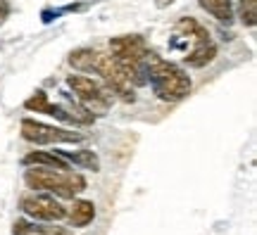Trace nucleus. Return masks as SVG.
Masks as SVG:
<instances>
[{
  "mask_svg": "<svg viewBox=\"0 0 257 235\" xmlns=\"http://www.w3.org/2000/svg\"><path fill=\"white\" fill-rule=\"evenodd\" d=\"M198 3L217 22H226L229 24L231 19H233V5H231V0H198Z\"/></svg>",
  "mask_w": 257,
  "mask_h": 235,
  "instance_id": "9b49d317",
  "label": "nucleus"
},
{
  "mask_svg": "<svg viewBox=\"0 0 257 235\" xmlns=\"http://www.w3.org/2000/svg\"><path fill=\"white\" fill-rule=\"evenodd\" d=\"M10 15V5L5 3V0H0V24L5 22V17Z\"/></svg>",
  "mask_w": 257,
  "mask_h": 235,
  "instance_id": "dca6fc26",
  "label": "nucleus"
},
{
  "mask_svg": "<svg viewBox=\"0 0 257 235\" xmlns=\"http://www.w3.org/2000/svg\"><path fill=\"white\" fill-rule=\"evenodd\" d=\"M24 166H46V169H57V171H67V162H64L60 154H50V152H29L22 159Z\"/></svg>",
  "mask_w": 257,
  "mask_h": 235,
  "instance_id": "1a4fd4ad",
  "label": "nucleus"
},
{
  "mask_svg": "<svg viewBox=\"0 0 257 235\" xmlns=\"http://www.w3.org/2000/svg\"><path fill=\"white\" fill-rule=\"evenodd\" d=\"M60 157L62 159H69V162L79 164L81 169H91V171H100V159L93 150H76V152H69V150H60Z\"/></svg>",
  "mask_w": 257,
  "mask_h": 235,
  "instance_id": "9d476101",
  "label": "nucleus"
},
{
  "mask_svg": "<svg viewBox=\"0 0 257 235\" xmlns=\"http://www.w3.org/2000/svg\"><path fill=\"white\" fill-rule=\"evenodd\" d=\"M155 3H157V8H167V5H172L174 0H155Z\"/></svg>",
  "mask_w": 257,
  "mask_h": 235,
  "instance_id": "f3484780",
  "label": "nucleus"
},
{
  "mask_svg": "<svg viewBox=\"0 0 257 235\" xmlns=\"http://www.w3.org/2000/svg\"><path fill=\"white\" fill-rule=\"evenodd\" d=\"M67 86L74 91L76 100L83 107L93 112V114H105L112 107V91L102 83L93 81L91 76H81V74H72L67 79Z\"/></svg>",
  "mask_w": 257,
  "mask_h": 235,
  "instance_id": "7ed1b4c3",
  "label": "nucleus"
},
{
  "mask_svg": "<svg viewBox=\"0 0 257 235\" xmlns=\"http://www.w3.org/2000/svg\"><path fill=\"white\" fill-rule=\"evenodd\" d=\"M12 233L15 235H74L69 228H64V226H36V223L24 221V218L15 221Z\"/></svg>",
  "mask_w": 257,
  "mask_h": 235,
  "instance_id": "6e6552de",
  "label": "nucleus"
},
{
  "mask_svg": "<svg viewBox=\"0 0 257 235\" xmlns=\"http://www.w3.org/2000/svg\"><path fill=\"white\" fill-rule=\"evenodd\" d=\"M24 107L31 109V112H46L48 107V93L46 91H36L31 98L24 102Z\"/></svg>",
  "mask_w": 257,
  "mask_h": 235,
  "instance_id": "4468645a",
  "label": "nucleus"
},
{
  "mask_svg": "<svg viewBox=\"0 0 257 235\" xmlns=\"http://www.w3.org/2000/svg\"><path fill=\"white\" fill-rule=\"evenodd\" d=\"M146 72H148V81L153 83V91L157 93L160 100L179 102V100H184L191 93V76L181 67L157 57L155 53L148 55Z\"/></svg>",
  "mask_w": 257,
  "mask_h": 235,
  "instance_id": "f257e3e1",
  "label": "nucleus"
},
{
  "mask_svg": "<svg viewBox=\"0 0 257 235\" xmlns=\"http://www.w3.org/2000/svg\"><path fill=\"white\" fill-rule=\"evenodd\" d=\"M19 207L27 216L36 218V221H62L67 216V209L53 195H41V192L24 195L19 199Z\"/></svg>",
  "mask_w": 257,
  "mask_h": 235,
  "instance_id": "423d86ee",
  "label": "nucleus"
},
{
  "mask_svg": "<svg viewBox=\"0 0 257 235\" xmlns=\"http://www.w3.org/2000/svg\"><path fill=\"white\" fill-rule=\"evenodd\" d=\"M67 216H69V223L74 228H86L95 218V204L88 199H76L72 209L67 211Z\"/></svg>",
  "mask_w": 257,
  "mask_h": 235,
  "instance_id": "0eeeda50",
  "label": "nucleus"
},
{
  "mask_svg": "<svg viewBox=\"0 0 257 235\" xmlns=\"http://www.w3.org/2000/svg\"><path fill=\"white\" fill-rule=\"evenodd\" d=\"M22 138L36 145L81 143V140H86V136L79 133V131H64V128L57 126H48V124H41L36 119H24L22 121Z\"/></svg>",
  "mask_w": 257,
  "mask_h": 235,
  "instance_id": "20e7f679",
  "label": "nucleus"
},
{
  "mask_svg": "<svg viewBox=\"0 0 257 235\" xmlns=\"http://www.w3.org/2000/svg\"><path fill=\"white\" fill-rule=\"evenodd\" d=\"M214 55H217V46L212 41H207V43L195 46L191 53L186 55V64H191V67H205L207 62L214 60Z\"/></svg>",
  "mask_w": 257,
  "mask_h": 235,
  "instance_id": "f8f14e48",
  "label": "nucleus"
},
{
  "mask_svg": "<svg viewBox=\"0 0 257 235\" xmlns=\"http://www.w3.org/2000/svg\"><path fill=\"white\" fill-rule=\"evenodd\" d=\"M93 72L100 74L102 79H105V83H107V88H110L112 93H117V98L119 100H124V102H134V100H136L134 83L126 79V74L121 72L119 62H117L112 55L98 53V60H95Z\"/></svg>",
  "mask_w": 257,
  "mask_h": 235,
  "instance_id": "39448f33",
  "label": "nucleus"
},
{
  "mask_svg": "<svg viewBox=\"0 0 257 235\" xmlns=\"http://www.w3.org/2000/svg\"><path fill=\"white\" fill-rule=\"evenodd\" d=\"M240 19L245 27L257 24V3H240Z\"/></svg>",
  "mask_w": 257,
  "mask_h": 235,
  "instance_id": "2eb2a0df",
  "label": "nucleus"
},
{
  "mask_svg": "<svg viewBox=\"0 0 257 235\" xmlns=\"http://www.w3.org/2000/svg\"><path fill=\"white\" fill-rule=\"evenodd\" d=\"M95 60H98V50H91V48H81L69 55V64L79 72H93Z\"/></svg>",
  "mask_w": 257,
  "mask_h": 235,
  "instance_id": "ddd939ff",
  "label": "nucleus"
},
{
  "mask_svg": "<svg viewBox=\"0 0 257 235\" xmlns=\"http://www.w3.org/2000/svg\"><path fill=\"white\" fill-rule=\"evenodd\" d=\"M240 3H257V0H240Z\"/></svg>",
  "mask_w": 257,
  "mask_h": 235,
  "instance_id": "a211bd4d",
  "label": "nucleus"
},
{
  "mask_svg": "<svg viewBox=\"0 0 257 235\" xmlns=\"http://www.w3.org/2000/svg\"><path fill=\"white\" fill-rule=\"evenodd\" d=\"M24 181L29 188L46 190V192H55L57 197L72 199L76 192L86 190V178L81 173H69V171H57V169H27Z\"/></svg>",
  "mask_w": 257,
  "mask_h": 235,
  "instance_id": "f03ea898",
  "label": "nucleus"
}]
</instances>
